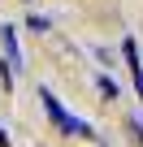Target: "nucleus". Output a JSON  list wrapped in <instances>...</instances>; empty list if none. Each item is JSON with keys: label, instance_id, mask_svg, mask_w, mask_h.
<instances>
[{"label": "nucleus", "instance_id": "obj_1", "mask_svg": "<svg viewBox=\"0 0 143 147\" xmlns=\"http://www.w3.org/2000/svg\"><path fill=\"white\" fill-rule=\"evenodd\" d=\"M39 100H43V108H48V117L65 130V134H74V138H91V125L87 121H78V117H69L65 108H61V100L52 95V91H39Z\"/></svg>", "mask_w": 143, "mask_h": 147}, {"label": "nucleus", "instance_id": "obj_2", "mask_svg": "<svg viewBox=\"0 0 143 147\" xmlns=\"http://www.w3.org/2000/svg\"><path fill=\"white\" fill-rule=\"evenodd\" d=\"M121 52H126V61H130V69H134V87H139V95H143V65H139V48H134V39H126Z\"/></svg>", "mask_w": 143, "mask_h": 147}, {"label": "nucleus", "instance_id": "obj_3", "mask_svg": "<svg viewBox=\"0 0 143 147\" xmlns=\"http://www.w3.org/2000/svg\"><path fill=\"white\" fill-rule=\"evenodd\" d=\"M0 43H5V56H9V65H18V61H22V52H18V39H13V26H0Z\"/></svg>", "mask_w": 143, "mask_h": 147}, {"label": "nucleus", "instance_id": "obj_4", "mask_svg": "<svg viewBox=\"0 0 143 147\" xmlns=\"http://www.w3.org/2000/svg\"><path fill=\"white\" fill-rule=\"evenodd\" d=\"M100 91H104V95L113 100V95H117V82H113V78H100Z\"/></svg>", "mask_w": 143, "mask_h": 147}, {"label": "nucleus", "instance_id": "obj_5", "mask_svg": "<svg viewBox=\"0 0 143 147\" xmlns=\"http://www.w3.org/2000/svg\"><path fill=\"white\" fill-rule=\"evenodd\" d=\"M0 147H9V134H5V125H0Z\"/></svg>", "mask_w": 143, "mask_h": 147}]
</instances>
